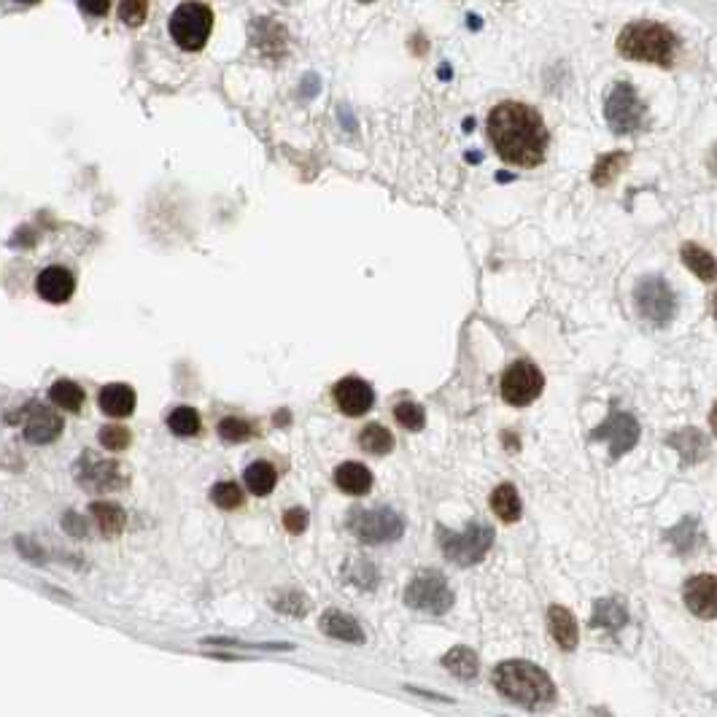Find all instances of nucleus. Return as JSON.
<instances>
[{
  "label": "nucleus",
  "instance_id": "nucleus-1",
  "mask_svg": "<svg viewBox=\"0 0 717 717\" xmlns=\"http://www.w3.org/2000/svg\"><path fill=\"white\" fill-rule=\"evenodd\" d=\"M488 138L496 154L515 168H534L548 154V127L542 116L526 103H499L488 114Z\"/></svg>",
  "mask_w": 717,
  "mask_h": 717
},
{
  "label": "nucleus",
  "instance_id": "nucleus-2",
  "mask_svg": "<svg viewBox=\"0 0 717 717\" xmlns=\"http://www.w3.org/2000/svg\"><path fill=\"white\" fill-rule=\"evenodd\" d=\"M496 691L523 709L545 712L556 704V685L532 661H505L494 669Z\"/></svg>",
  "mask_w": 717,
  "mask_h": 717
},
{
  "label": "nucleus",
  "instance_id": "nucleus-3",
  "mask_svg": "<svg viewBox=\"0 0 717 717\" xmlns=\"http://www.w3.org/2000/svg\"><path fill=\"white\" fill-rule=\"evenodd\" d=\"M618 52L634 62L669 68L677 54V36L669 27L656 22H634L623 27L618 36Z\"/></svg>",
  "mask_w": 717,
  "mask_h": 717
},
{
  "label": "nucleus",
  "instance_id": "nucleus-4",
  "mask_svg": "<svg viewBox=\"0 0 717 717\" xmlns=\"http://www.w3.org/2000/svg\"><path fill=\"white\" fill-rule=\"evenodd\" d=\"M348 529L364 545H389L402 537L405 521L391 507H370V510H354L348 515Z\"/></svg>",
  "mask_w": 717,
  "mask_h": 717
},
{
  "label": "nucleus",
  "instance_id": "nucleus-5",
  "mask_svg": "<svg viewBox=\"0 0 717 717\" xmlns=\"http://www.w3.org/2000/svg\"><path fill=\"white\" fill-rule=\"evenodd\" d=\"M213 30V11L205 3H181L170 17V36L184 52H200Z\"/></svg>",
  "mask_w": 717,
  "mask_h": 717
},
{
  "label": "nucleus",
  "instance_id": "nucleus-6",
  "mask_svg": "<svg viewBox=\"0 0 717 717\" xmlns=\"http://www.w3.org/2000/svg\"><path fill=\"white\" fill-rule=\"evenodd\" d=\"M443 553L448 561L459 567H475L488 556V550L494 545V529L488 523L472 521L461 534L443 532Z\"/></svg>",
  "mask_w": 717,
  "mask_h": 717
},
{
  "label": "nucleus",
  "instance_id": "nucleus-7",
  "mask_svg": "<svg viewBox=\"0 0 717 717\" xmlns=\"http://www.w3.org/2000/svg\"><path fill=\"white\" fill-rule=\"evenodd\" d=\"M405 604L418 612L445 615L453 607V591L440 572H421L410 580L405 591Z\"/></svg>",
  "mask_w": 717,
  "mask_h": 717
},
{
  "label": "nucleus",
  "instance_id": "nucleus-8",
  "mask_svg": "<svg viewBox=\"0 0 717 717\" xmlns=\"http://www.w3.org/2000/svg\"><path fill=\"white\" fill-rule=\"evenodd\" d=\"M542 386H545V378L542 372L534 367L532 362H513L502 372V381H499V391H502V399L510 402L513 408H526L532 405L534 399L542 394Z\"/></svg>",
  "mask_w": 717,
  "mask_h": 717
},
{
  "label": "nucleus",
  "instance_id": "nucleus-9",
  "mask_svg": "<svg viewBox=\"0 0 717 717\" xmlns=\"http://www.w3.org/2000/svg\"><path fill=\"white\" fill-rule=\"evenodd\" d=\"M604 116H607V124L618 135L637 133L642 122H645V106L639 100L637 89L629 87L626 81H620L618 87L610 92V98H607Z\"/></svg>",
  "mask_w": 717,
  "mask_h": 717
},
{
  "label": "nucleus",
  "instance_id": "nucleus-10",
  "mask_svg": "<svg viewBox=\"0 0 717 717\" xmlns=\"http://www.w3.org/2000/svg\"><path fill=\"white\" fill-rule=\"evenodd\" d=\"M76 480H79L81 488H89V491H98V494H106V491H119L124 488V472L122 467L116 464L114 459H103L98 453H81V459L76 461V470H73Z\"/></svg>",
  "mask_w": 717,
  "mask_h": 717
},
{
  "label": "nucleus",
  "instance_id": "nucleus-11",
  "mask_svg": "<svg viewBox=\"0 0 717 717\" xmlns=\"http://www.w3.org/2000/svg\"><path fill=\"white\" fill-rule=\"evenodd\" d=\"M637 308L642 313V319L656 324V327H666L674 319L677 300L661 278H647L637 289Z\"/></svg>",
  "mask_w": 717,
  "mask_h": 717
},
{
  "label": "nucleus",
  "instance_id": "nucleus-12",
  "mask_svg": "<svg viewBox=\"0 0 717 717\" xmlns=\"http://www.w3.org/2000/svg\"><path fill=\"white\" fill-rule=\"evenodd\" d=\"M594 440H610V456L618 459L626 451H631L639 440V424L629 413H615L604 421L594 434Z\"/></svg>",
  "mask_w": 717,
  "mask_h": 717
},
{
  "label": "nucleus",
  "instance_id": "nucleus-13",
  "mask_svg": "<svg viewBox=\"0 0 717 717\" xmlns=\"http://www.w3.org/2000/svg\"><path fill=\"white\" fill-rule=\"evenodd\" d=\"M62 416H57L52 408L44 405H27L25 410V440L33 445H49L62 434Z\"/></svg>",
  "mask_w": 717,
  "mask_h": 717
},
{
  "label": "nucleus",
  "instance_id": "nucleus-14",
  "mask_svg": "<svg viewBox=\"0 0 717 717\" xmlns=\"http://www.w3.org/2000/svg\"><path fill=\"white\" fill-rule=\"evenodd\" d=\"M335 402L337 408L343 410L346 416L359 418L375 405V391L367 381L362 378H343L335 386Z\"/></svg>",
  "mask_w": 717,
  "mask_h": 717
},
{
  "label": "nucleus",
  "instance_id": "nucleus-15",
  "mask_svg": "<svg viewBox=\"0 0 717 717\" xmlns=\"http://www.w3.org/2000/svg\"><path fill=\"white\" fill-rule=\"evenodd\" d=\"M36 292L41 300L52 302V305H62V302L71 300L73 292H76V278H73L68 267H46L36 278Z\"/></svg>",
  "mask_w": 717,
  "mask_h": 717
},
{
  "label": "nucleus",
  "instance_id": "nucleus-16",
  "mask_svg": "<svg viewBox=\"0 0 717 717\" xmlns=\"http://www.w3.org/2000/svg\"><path fill=\"white\" fill-rule=\"evenodd\" d=\"M685 604L693 615L712 620L717 610V580L712 575H699L685 583Z\"/></svg>",
  "mask_w": 717,
  "mask_h": 717
},
{
  "label": "nucleus",
  "instance_id": "nucleus-17",
  "mask_svg": "<svg viewBox=\"0 0 717 717\" xmlns=\"http://www.w3.org/2000/svg\"><path fill=\"white\" fill-rule=\"evenodd\" d=\"M100 410L111 418L133 416L135 410V391L127 383H108L100 391Z\"/></svg>",
  "mask_w": 717,
  "mask_h": 717
},
{
  "label": "nucleus",
  "instance_id": "nucleus-18",
  "mask_svg": "<svg viewBox=\"0 0 717 717\" xmlns=\"http://www.w3.org/2000/svg\"><path fill=\"white\" fill-rule=\"evenodd\" d=\"M319 629L332 639H340V642H356V645H362L364 642V631L362 626L356 623L351 615L340 610H327L321 615L319 620Z\"/></svg>",
  "mask_w": 717,
  "mask_h": 717
},
{
  "label": "nucleus",
  "instance_id": "nucleus-19",
  "mask_svg": "<svg viewBox=\"0 0 717 717\" xmlns=\"http://www.w3.org/2000/svg\"><path fill=\"white\" fill-rule=\"evenodd\" d=\"M548 620H550V631H553V639L558 642L561 650H575L577 642H580V631H577V620L575 615L567 610V607H561V604H553L548 610Z\"/></svg>",
  "mask_w": 717,
  "mask_h": 717
},
{
  "label": "nucleus",
  "instance_id": "nucleus-20",
  "mask_svg": "<svg viewBox=\"0 0 717 717\" xmlns=\"http://www.w3.org/2000/svg\"><path fill=\"white\" fill-rule=\"evenodd\" d=\"M335 483L337 488L348 496H364L370 494L372 488V472L364 467V464H356V461H348V464H340L335 472Z\"/></svg>",
  "mask_w": 717,
  "mask_h": 717
},
{
  "label": "nucleus",
  "instance_id": "nucleus-21",
  "mask_svg": "<svg viewBox=\"0 0 717 717\" xmlns=\"http://www.w3.org/2000/svg\"><path fill=\"white\" fill-rule=\"evenodd\" d=\"M491 510H494V515L499 521L505 523L518 521L523 513V505H521V496L515 491V486H510V483L496 486V491L491 494Z\"/></svg>",
  "mask_w": 717,
  "mask_h": 717
},
{
  "label": "nucleus",
  "instance_id": "nucleus-22",
  "mask_svg": "<svg viewBox=\"0 0 717 717\" xmlns=\"http://www.w3.org/2000/svg\"><path fill=\"white\" fill-rule=\"evenodd\" d=\"M629 623V612H626V604L620 599H602L596 602L594 618H591V626L604 631H618Z\"/></svg>",
  "mask_w": 717,
  "mask_h": 717
},
{
  "label": "nucleus",
  "instance_id": "nucleus-23",
  "mask_svg": "<svg viewBox=\"0 0 717 717\" xmlns=\"http://www.w3.org/2000/svg\"><path fill=\"white\" fill-rule=\"evenodd\" d=\"M89 513L98 523V529L103 532V537H116L122 534L124 523H127V513L116 502H92Z\"/></svg>",
  "mask_w": 717,
  "mask_h": 717
},
{
  "label": "nucleus",
  "instance_id": "nucleus-24",
  "mask_svg": "<svg viewBox=\"0 0 717 717\" xmlns=\"http://www.w3.org/2000/svg\"><path fill=\"white\" fill-rule=\"evenodd\" d=\"M443 666L459 680L470 682L478 677V656L470 647H453L451 653L443 658Z\"/></svg>",
  "mask_w": 717,
  "mask_h": 717
},
{
  "label": "nucleus",
  "instance_id": "nucleus-25",
  "mask_svg": "<svg viewBox=\"0 0 717 717\" xmlns=\"http://www.w3.org/2000/svg\"><path fill=\"white\" fill-rule=\"evenodd\" d=\"M243 480H246V488L251 494L267 496L275 488L278 472H275L273 464H267V461H254V464L246 467V472H243Z\"/></svg>",
  "mask_w": 717,
  "mask_h": 717
},
{
  "label": "nucleus",
  "instance_id": "nucleus-26",
  "mask_svg": "<svg viewBox=\"0 0 717 717\" xmlns=\"http://www.w3.org/2000/svg\"><path fill=\"white\" fill-rule=\"evenodd\" d=\"M49 399L65 413H79L81 405H84V389L73 381H57L49 389Z\"/></svg>",
  "mask_w": 717,
  "mask_h": 717
},
{
  "label": "nucleus",
  "instance_id": "nucleus-27",
  "mask_svg": "<svg viewBox=\"0 0 717 717\" xmlns=\"http://www.w3.org/2000/svg\"><path fill=\"white\" fill-rule=\"evenodd\" d=\"M682 262L691 267V273L699 275L701 281H707V284L715 281V259L704 248L693 246V243L682 246Z\"/></svg>",
  "mask_w": 717,
  "mask_h": 717
},
{
  "label": "nucleus",
  "instance_id": "nucleus-28",
  "mask_svg": "<svg viewBox=\"0 0 717 717\" xmlns=\"http://www.w3.org/2000/svg\"><path fill=\"white\" fill-rule=\"evenodd\" d=\"M359 445H362V451L370 453V456H386V453H391V448H394V437H391L386 426L370 424L359 434Z\"/></svg>",
  "mask_w": 717,
  "mask_h": 717
},
{
  "label": "nucleus",
  "instance_id": "nucleus-29",
  "mask_svg": "<svg viewBox=\"0 0 717 717\" xmlns=\"http://www.w3.org/2000/svg\"><path fill=\"white\" fill-rule=\"evenodd\" d=\"M168 429L178 437H195L200 434L203 424H200V413L195 408H176L168 416Z\"/></svg>",
  "mask_w": 717,
  "mask_h": 717
},
{
  "label": "nucleus",
  "instance_id": "nucleus-30",
  "mask_svg": "<svg viewBox=\"0 0 717 717\" xmlns=\"http://www.w3.org/2000/svg\"><path fill=\"white\" fill-rule=\"evenodd\" d=\"M211 502L222 510H238L243 505V488L238 483H230V480H222L211 488Z\"/></svg>",
  "mask_w": 717,
  "mask_h": 717
},
{
  "label": "nucleus",
  "instance_id": "nucleus-31",
  "mask_svg": "<svg viewBox=\"0 0 717 717\" xmlns=\"http://www.w3.org/2000/svg\"><path fill=\"white\" fill-rule=\"evenodd\" d=\"M216 432H219V437L222 440H227V443H246V440H251L254 437V429H251V424H246L243 418H235V416H227L219 421V426H216Z\"/></svg>",
  "mask_w": 717,
  "mask_h": 717
},
{
  "label": "nucleus",
  "instance_id": "nucleus-32",
  "mask_svg": "<svg viewBox=\"0 0 717 717\" xmlns=\"http://www.w3.org/2000/svg\"><path fill=\"white\" fill-rule=\"evenodd\" d=\"M623 165H626V154H607V157H602V160L596 162L594 173H591L594 184L607 186L612 178L618 176L620 170H623Z\"/></svg>",
  "mask_w": 717,
  "mask_h": 717
},
{
  "label": "nucleus",
  "instance_id": "nucleus-33",
  "mask_svg": "<svg viewBox=\"0 0 717 717\" xmlns=\"http://www.w3.org/2000/svg\"><path fill=\"white\" fill-rule=\"evenodd\" d=\"M394 418H397V424L405 426L408 432H418V429H424L426 424L424 408L416 405V402H399L397 408H394Z\"/></svg>",
  "mask_w": 717,
  "mask_h": 717
},
{
  "label": "nucleus",
  "instance_id": "nucleus-34",
  "mask_svg": "<svg viewBox=\"0 0 717 717\" xmlns=\"http://www.w3.org/2000/svg\"><path fill=\"white\" fill-rule=\"evenodd\" d=\"M346 575L351 583L364 588V591H372V588L378 585V569L372 567V564H367V561H354V564H348Z\"/></svg>",
  "mask_w": 717,
  "mask_h": 717
},
{
  "label": "nucleus",
  "instance_id": "nucleus-35",
  "mask_svg": "<svg viewBox=\"0 0 717 717\" xmlns=\"http://www.w3.org/2000/svg\"><path fill=\"white\" fill-rule=\"evenodd\" d=\"M146 14H149V0H122L119 3V19H122L127 27H138L146 22Z\"/></svg>",
  "mask_w": 717,
  "mask_h": 717
},
{
  "label": "nucleus",
  "instance_id": "nucleus-36",
  "mask_svg": "<svg viewBox=\"0 0 717 717\" xmlns=\"http://www.w3.org/2000/svg\"><path fill=\"white\" fill-rule=\"evenodd\" d=\"M130 440H133V434L127 432L124 426H103L100 429V443L108 451H124L130 445Z\"/></svg>",
  "mask_w": 717,
  "mask_h": 717
},
{
  "label": "nucleus",
  "instance_id": "nucleus-37",
  "mask_svg": "<svg viewBox=\"0 0 717 717\" xmlns=\"http://www.w3.org/2000/svg\"><path fill=\"white\" fill-rule=\"evenodd\" d=\"M275 610L284 612V615H305L308 610V602H305V596L302 594H284L278 602H275Z\"/></svg>",
  "mask_w": 717,
  "mask_h": 717
},
{
  "label": "nucleus",
  "instance_id": "nucleus-38",
  "mask_svg": "<svg viewBox=\"0 0 717 717\" xmlns=\"http://www.w3.org/2000/svg\"><path fill=\"white\" fill-rule=\"evenodd\" d=\"M284 526L289 534H302L305 532V526H308V513H305L302 507H292V510H286Z\"/></svg>",
  "mask_w": 717,
  "mask_h": 717
},
{
  "label": "nucleus",
  "instance_id": "nucleus-39",
  "mask_svg": "<svg viewBox=\"0 0 717 717\" xmlns=\"http://www.w3.org/2000/svg\"><path fill=\"white\" fill-rule=\"evenodd\" d=\"M62 529L68 534H73V537H84V534H87V523H84V518H81L79 513H65V518H62Z\"/></svg>",
  "mask_w": 717,
  "mask_h": 717
},
{
  "label": "nucleus",
  "instance_id": "nucleus-40",
  "mask_svg": "<svg viewBox=\"0 0 717 717\" xmlns=\"http://www.w3.org/2000/svg\"><path fill=\"white\" fill-rule=\"evenodd\" d=\"M79 9L87 17H106L108 9H111V0H79Z\"/></svg>",
  "mask_w": 717,
  "mask_h": 717
},
{
  "label": "nucleus",
  "instance_id": "nucleus-41",
  "mask_svg": "<svg viewBox=\"0 0 717 717\" xmlns=\"http://www.w3.org/2000/svg\"><path fill=\"white\" fill-rule=\"evenodd\" d=\"M17 548H19V553H25L27 558H44L46 556L44 550L33 548V542H27V540H17Z\"/></svg>",
  "mask_w": 717,
  "mask_h": 717
},
{
  "label": "nucleus",
  "instance_id": "nucleus-42",
  "mask_svg": "<svg viewBox=\"0 0 717 717\" xmlns=\"http://www.w3.org/2000/svg\"><path fill=\"white\" fill-rule=\"evenodd\" d=\"M17 3H25V6H33V3H41V0H17Z\"/></svg>",
  "mask_w": 717,
  "mask_h": 717
},
{
  "label": "nucleus",
  "instance_id": "nucleus-43",
  "mask_svg": "<svg viewBox=\"0 0 717 717\" xmlns=\"http://www.w3.org/2000/svg\"><path fill=\"white\" fill-rule=\"evenodd\" d=\"M359 3H372V0H359Z\"/></svg>",
  "mask_w": 717,
  "mask_h": 717
}]
</instances>
